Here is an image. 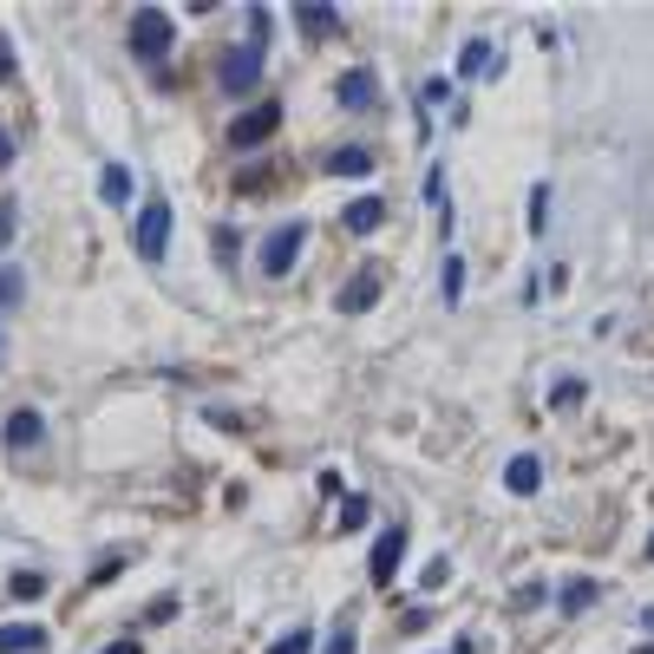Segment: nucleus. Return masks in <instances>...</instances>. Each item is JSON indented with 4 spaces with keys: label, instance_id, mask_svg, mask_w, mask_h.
<instances>
[{
    "label": "nucleus",
    "instance_id": "17",
    "mask_svg": "<svg viewBox=\"0 0 654 654\" xmlns=\"http://www.w3.org/2000/svg\"><path fill=\"white\" fill-rule=\"evenodd\" d=\"M439 295H445V308H459V295H465V262H459V255H445V269H439Z\"/></svg>",
    "mask_w": 654,
    "mask_h": 654
},
{
    "label": "nucleus",
    "instance_id": "16",
    "mask_svg": "<svg viewBox=\"0 0 654 654\" xmlns=\"http://www.w3.org/2000/svg\"><path fill=\"white\" fill-rule=\"evenodd\" d=\"M98 197H105V203H131V170H124V164H105V170H98Z\"/></svg>",
    "mask_w": 654,
    "mask_h": 654
},
{
    "label": "nucleus",
    "instance_id": "4",
    "mask_svg": "<svg viewBox=\"0 0 654 654\" xmlns=\"http://www.w3.org/2000/svg\"><path fill=\"white\" fill-rule=\"evenodd\" d=\"M400 563H406V531L393 524V531H380V544H373V557H367V576H373V590H393Z\"/></svg>",
    "mask_w": 654,
    "mask_h": 654
},
{
    "label": "nucleus",
    "instance_id": "12",
    "mask_svg": "<svg viewBox=\"0 0 654 654\" xmlns=\"http://www.w3.org/2000/svg\"><path fill=\"white\" fill-rule=\"evenodd\" d=\"M328 170H334V177H367V170H373V151H367V144H341V151L328 157Z\"/></svg>",
    "mask_w": 654,
    "mask_h": 654
},
{
    "label": "nucleus",
    "instance_id": "25",
    "mask_svg": "<svg viewBox=\"0 0 654 654\" xmlns=\"http://www.w3.org/2000/svg\"><path fill=\"white\" fill-rule=\"evenodd\" d=\"M328 654H360V642H354V629H347V622L328 635Z\"/></svg>",
    "mask_w": 654,
    "mask_h": 654
},
{
    "label": "nucleus",
    "instance_id": "23",
    "mask_svg": "<svg viewBox=\"0 0 654 654\" xmlns=\"http://www.w3.org/2000/svg\"><path fill=\"white\" fill-rule=\"evenodd\" d=\"M13 596H20V603H26V596H46V576H39V570H20V576H13Z\"/></svg>",
    "mask_w": 654,
    "mask_h": 654
},
{
    "label": "nucleus",
    "instance_id": "14",
    "mask_svg": "<svg viewBox=\"0 0 654 654\" xmlns=\"http://www.w3.org/2000/svg\"><path fill=\"white\" fill-rule=\"evenodd\" d=\"M590 603H596V583H590V576H570V583L557 590V609H563V616H583Z\"/></svg>",
    "mask_w": 654,
    "mask_h": 654
},
{
    "label": "nucleus",
    "instance_id": "1",
    "mask_svg": "<svg viewBox=\"0 0 654 654\" xmlns=\"http://www.w3.org/2000/svg\"><path fill=\"white\" fill-rule=\"evenodd\" d=\"M170 39H177V26H170L164 7H138V13H131V59L157 66V59L170 52Z\"/></svg>",
    "mask_w": 654,
    "mask_h": 654
},
{
    "label": "nucleus",
    "instance_id": "6",
    "mask_svg": "<svg viewBox=\"0 0 654 654\" xmlns=\"http://www.w3.org/2000/svg\"><path fill=\"white\" fill-rule=\"evenodd\" d=\"M255 79H262V46H242V52L223 59V85L229 92H255Z\"/></svg>",
    "mask_w": 654,
    "mask_h": 654
},
{
    "label": "nucleus",
    "instance_id": "13",
    "mask_svg": "<svg viewBox=\"0 0 654 654\" xmlns=\"http://www.w3.org/2000/svg\"><path fill=\"white\" fill-rule=\"evenodd\" d=\"M380 223H387V203H380V197H354V203H347V229H354V236H367V229H380Z\"/></svg>",
    "mask_w": 654,
    "mask_h": 654
},
{
    "label": "nucleus",
    "instance_id": "33",
    "mask_svg": "<svg viewBox=\"0 0 654 654\" xmlns=\"http://www.w3.org/2000/svg\"><path fill=\"white\" fill-rule=\"evenodd\" d=\"M649 557H654V537H649Z\"/></svg>",
    "mask_w": 654,
    "mask_h": 654
},
{
    "label": "nucleus",
    "instance_id": "21",
    "mask_svg": "<svg viewBox=\"0 0 654 654\" xmlns=\"http://www.w3.org/2000/svg\"><path fill=\"white\" fill-rule=\"evenodd\" d=\"M583 393H590L583 380H557V393H550V406H557V413H576V406H583Z\"/></svg>",
    "mask_w": 654,
    "mask_h": 654
},
{
    "label": "nucleus",
    "instance_id": "18",
    "mask_svg": "<svg viewBox=\"0 0 654 654\" xmlns=\"http://www.w3.org/2000/svg\"><path fill=\"white\" fill-rule=\"evenodd\" d=\"M459 72L472 79V72H491V39H465V52H459Z\"/></svg>",
    "mask_w": 654,
    "mask_h": 654
},
{
    "label": "nucleus",
    "instance_id": "20",
    "mask_svg": "<svg viewBox=\"0 0 654 654\" xmlns=\"http://www.w3.org/2000/svg\"><path fill=\"white\" fill-rule=\"evenodd\" d=\"M544 229H550V183L531 190V236H544Z\"/></svg>",
    "mask_w": 654,
    "mask_h": 654
},
{
    "label": "nucleus",
    "instance_id": "2",
    "mask_svg": "<svg viewBox=\"0 0 654 654\" xmlns=\"http://www.w3.org/2000/svg\"><path fill=\"white\" fill-rule=\"evenodd\" d=\"M301 249H308V223H282V229H269V242H262V275H288L295 262H301Z\"/></svg>",
    "mask_w": 654,
    "mask_h": 654
},
{
    "label": "nucleus",
    "instance_id": "26",
    "mask_svg": "<svg viewBox=\"0 0 654 654\" xmlns=\"http://www.w3.org/2000/svg\"><path fill=\"white\" fill-rule=\"evenodd\" d=\"M269 39V7H249V46H262Z\"/></svg>",
    "mask_w": 654,
    "mask_h": 654
},
{
    "label": "nucleus",
    "instance_id": "5",
    "mask_svg": "<svg viewBox=\"0 0 654 654\" xmlns=\"http://www.w3.org/2000/svg\"><path fill=\"white\" fill-rule=\"evenodd\" d=\"M275 124H282V105H249V111L229 124V138H236V151H255V144L275 138Z\"/></svg>",
    "mask_w": 654,
    "mask_h": 654
},
{
    "label": "nucleus",
    "instance_id": "32",
    "mask_svg": "<svg viewBox=\"0 0 654 654\" xmlns=\"http://www.w3.org/2000/svg\"><path fill=\"white\" fill-rule=\"evenodd\" d=\"M98 654H144L138 642H111V649H98Z\"/></svg>",
    "mask_w": 654,
    "mask_h": 654
},
{
    "label": "nucleus",
    "instance_id": "30",
    "mask_svg": "<svg viewBox=\"0 0 654 654\" xmlns=\"http://www.w3.org/2000/svg\"><path fill=\"white\" fill-rule=\"evenodd\" d=\"M13 79V46H7V33H0V85Z\"/></svg>",
    "mask_w": 654,
    "mask_h": 654
},
{
    "label": "nucleus",
    "instance_id": "29",
    "mask_svg": "<svg viewBox=\"0 0 654 654\" xmlns=\"http://www.w3.org/2000/svg\"><path fill=\"white\" fill-rule=\"evenodd\" d=\"M13 242V197H0V249Z\"/></svg>",
    "mask_w": 654,
    "mask_h": 654
},
{
    "label": "nucleus",
    "instance_id": "7",
    "mask_svg": "<svg viewBox=\"0 0 654 654\" xmlns=\"http://www.w3.org/2000/svg\"><path fill=\"white\" fill-rule=\"evenodd\" d=\"M373 301H380V269H360V275L334 295V308H341V314H367Z\"/></svg>",
    "mask_w": 654,
    "mask_h": 654
},
{
    "label": "nucleus",
    "instance_id": "11",
    "mask_svg": "<svg viewBox=\"0 0 654 654\" xmlns=\"http://www.w3.org/2000/svg\"><path fill=\"white\" fill-rule=\"evenodd\" d=\"M0 654H46L39 622H0Z\"/></svg>",
    "mask_w": 654,
    "mask_h": 654
},
{
    "label": "nucleus",
    "instance_id": "22",
    "mask_svg": "<svg viewBox=\"0 0 654 654\" xmlns=\"http://www.w3.org/2000/svg\"><path fill=\"white\" fill-rule=\"evenodd\" d=\"M308 649H314V635H308V629H288L282 642H269V654H308Z\"/></svg>",
    "mask_w": 654,
    "mask_h": 654
},
{
    "label": "nucleus",
    "instance_id": "24",
    "mask_svg": "<svg viewBox=\"0 0 654 654\" xmlns=\"http://www.w3.org/2000/svg\"><path fill=\"white\" fill-rule=\"evenodd\" d=\"M360 524H367V498H347L341 504V531H360Z\"/></svg>",
    "mask_w": 654,
    "mask_h": 654
},
{
    "label": "nucleus",
    "instance_id": "8",
    "mask_svg": "<svg viewBox=\"0 0 654 654\" xmlns=\"http://www.w3.org/2000/svg\"><path fill=\"white\" fill-rule=\"evenodd\" d=\"M537 485H544V459H537V452H518V459L504 465V491H511V498H537Z\"/></svg>",
    "mask_w": 654,
    "mask_h": 654
},
{
    "label": "nucleus",
    "instance_id": "28",
    "mask_svg": "<svg viewBox=\"0 0 654 654\" xmlns=\"http://www.w3.org/2000/svg\"><path fill=\"white\" fill-rule=\"evenodd\" d=\"M419 98H426V105H445V98H452V79H426V92H419Z\"/></svg>",
    "mask_w": 654,
    "mask_h": 654
},
{
    "label": "nucleus",
    "instance_id": "34",
    "mask_svg": "<svg viewBox=\"0 0 654 654\" xmlns=\"http://www.w3.org/2000/svg\"><path fill=\"white\" fill-rule=\"evenodd\" d=\"M642 654H654V642H649V649H642Z\"/></svg>",
    "mask_w": 654,
    "mask_h": 654
},
{
    "label": "nucleus",
    "instance_id": "19",
    "mask_svg": "<svg viewBox=\"0 0 654 654\" xmlns=\"http://www.w3.org/2000/svg\"><path fill=\"white\" fill-rule=\"evenodd\" d=\"M426 203H432V210L445 216V229H452V203H445V164H432V170H426Z\"/></svg>",
    "mask_w": 654,
    "mask_h": 654
},
{
    "label": "nucleus",
    "instance_id": "27",
    "mask_svg": "<svg viewBox=\"0 0 654 654\" xmlns=\"http://www.w3.org/2000/svg\"><path fill=\"white\" fill-rule=\"evenodd\" d=\"M20 288H26V282H20L13 269H0V308H13V301H20Z\"/></svg>",
    "mask_w": 654,
    "mask_h": 654
},
{
    "label": "nucleus",
    "instance_id": "10",
    "mask_svg": "<svg viewBox=\"0 0 654 654\" xmlns=\"http://www.w3.org/2000/svg\"><path fill=\"white\" fill-rule=\"evenodd\" d=\"M39 439H46V419H39L33 406H13V413H7V445L26 452V445H39Z\"/></svg>",
    "mask_w": 654,
    "mask_h": 654
},
{
    "label": "nucleus",
    "instance_id": "3",
    "mask_svg": "<svg viewBox=\"0 0 654 654\" xmlns=\"http://www.w3.org/2000/svg\"><path fill=\"white\" fill-rule=\"evenodd\" d=\"M131 236H138V255H144V262H164V249H170V203L151 197V203L138 210V229H131Z\"/></svg>",
    "mask_w": 654,
    "mask_h": 654
},
{
    "label": "nucleus",
    "instance_id": "31",
    "mask_svg": "<svg viewBox=\"0 0 654 654\" xmlns=\"http://www.w3.org/2000/svg\"><path fill=\"white\" fill-rule=\"evenodd\" d=\"M7 164H13V138L0 131V170H7Z\"/></svg>",
    "mask_w": 654,
    "mask_h": 654
},
{
    "label": "nucleus",
    "instance_id": "15",
    "mask_svg": "<svg viewBox=\"0 0 654 654\" xmlns=\"http://www.w3.org/2000/svg\"><path fill=\"white\" fill-rule=\"evenodd\" d=\"M295 20H301V26H308V33H314V39H321V33H334V26H341V13H334V7H321V0H301V7H295Z\"/></svg>",
    "mask_w": 654,
    "mask_h": 654
},
{
    "label": "nucleus",
    "instance_id": "9",
    "mask_svg": "<svg viewBox=\"0 0 654 654\" xmlns=\"http://www.w3.org/2000/svg\"><path fill=\"white\" fill-rule=\"evenodd\" d=\"M341 105H347V111H373V105H380V85H373V72H367V66L341 72Z\"/></svg>",
    "mask_w": 654,
    "mask_h": 654
}]
</instances>
